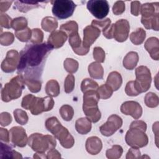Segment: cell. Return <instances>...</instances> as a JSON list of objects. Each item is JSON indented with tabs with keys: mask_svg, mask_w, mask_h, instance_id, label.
Wrapping results in <instances>:
<instances>
[{
	"mask_svg": "<svg viewBox=\"0 0 159 159\" xmlns=\"http://www.w3.org/2000/svg\"><path fill=\"white\" fill-rule=\"evenodd\" d=\"M159 12V3L158 2L152 3H145L141 5L140 14L142 17L147 18L158 16Z\"/></svg>",
	"mask_w": 159,
	"mask_h": 159,
	"instance_id": "ffe728a7",
	"label": "cell"
},
{
	"mask_svg": "<svg viewBox=\"0 0 159 159\" xmlns=\"http://www.w3.org/2000/svg\"><path fill=\"white\" fill-rule=\"evenodd\" d=\"M24 80L25 85L32 93H37L40 91L42 88V83L40 80L35 79H24Z\"/></svg>",
	"mask_w": 159,
	"mask_h": 159,
	"instance_id": "74e56055",
	"label": "cell"
},
{
	"mask_svg": "<svg viewBox=\"0 0 159 159\" xmlns=\"http://www.w3.org/2000/svg\"><path fill=\"white\" fill-rule=\"evenodd\" d=\"M1 149H0V159L4 158H15L19 159L22 158L21 154L16 150H13L12 147L9 145L7 143H3L1 142Z\"/></svg>",
	"mask_w": 159,
	"mask_h": 159,
	"instance_id": "44dd1931",
	"label": "cell"
},
{
	"mask_svg": "<svg viewBox=\"0 0 159 159\" xmlns=\"http://www.w3.org/2000/svg\"><path fill=\"white\" fill-rule=\"evenodd\" d=\"M139 60V57L136 52L131 51L126 54L122 61L123 66L129 70H132L137 66Z\"/></svg>",
	"mask_w": 159,
	"mask_h": 159,
	"instance_id": "cb8c5ba5",
	"label": "cell"
},
{
	"mask_svg": "<svg viewBox=\"0 0 159 159\" xmlns=\"http://www.w3.org/2000/svg\"><path fill=\"white\" fill-rule=\"evenodd\" d=\"M153 131L155 134V137H156V145L158 147V142H157V140H158V122H156L153 124Z\"/></svg>",
	"mask_w": 159,
	"mask_h": 159,
	"instance_id": "6125c7cd",
	"label": "cell"
},
{
	"mask_svg": "<svg viewBox=\"0 0 159 159\" xmlns=\"http://www.w3.org/2000/svg\"><path fill=\"white\" fill-rule=\"evenodd\" d=\"M125 92L129 96H137L140 94L135 88L134 81H130L126 84Z\"/></svg>",
	"mask_w": 159,
	"mask_h": 159,
	"instance_id": "681fc988",
	"label": "cell"
},
{
	"mask_svg": "<svg viewBox=\"0 0 159 159\" xmlns=\"http://www.w3.org/2000/svg\"><path fill=\"white\" fill-rule=\"evenodd\" d=\"M146 37V32L143 28H139L135 31L132 32L130 35V40L131 42L135 45H139L142 44Z\"/></svg>",
	"mask_w": 159,
	"mask_h": 159,
	"instance_id": "f546056e",
	"label": "cell"
},
{
	"mask_svg": "<svg viewBox=\"0 0 159 159\" xmlns=\"http://www.w3.org/2000/svg\"><path fill=\"white\" fill-rule=\"evenodd\" d=\"M46 157L47 159H52V158H61V155L60 153L55 150V148L52 149L47 152L46 154Z\"/></svg>",
	"mask_w": 159,
	"mask_h": 159,
	"instance_id": "91938a15",
	"label": "cell"
},
{
	"mask_svg": "<svg viewBox=\"0 0 159 159\" xmlns=\"http://www.w3.org/2000/svg\"><path fill=\"white\" fill-rule=\"evenodd\" d=\"M144 102L147 107L150 108H155L159 104L158 96L153 92H149L145 96Z\"/></svg>",
	"mask_w": 159,
	"mask_h": 159,
	"instance_id": "d6a6232c",
	"label": "cell"
},
{
	"mask_svg": "<svg viewBox=\"0 0 159 159\" xmlns=\"http://www.w3.org/2000/svg\"><path fill=\"white\" fill-rule=\"evenodd\" d=\"M85 148L88 153L93 155H97L102 150V141L99 137L96 136L89 137L86 141Z\"/></svg>",
	"mask_w": 159,
	"mask_h": 159,
	"instance_id": "d6986e66",
	"label": "cell"
},
{
	"mask_svg": "<svg viewBox=\"0 0 159 159\" xmlns=\"http://www.w3.org/2000/svg\"><path fill=\"white\" fill-rule=\"evenodd\" d=\"M15 120L20 125H25L29 120L27 112L20 109H16L13 112Z\"/></svg>",
	"mask_w": 159,
	"mask_h": 159,
	"instance_id": "d590c367",
	"label": "cell"
},
{
	"mask_svg": "<svg viewBox=\"0 0 159 159\" xmlns=\"http://www.w3.org/2000/svg\"><path fill=\"white\" fill-rule=\"evenodd\" d=\"M106 84L112 89L113 91H117L122 84L121 75L117 71L111 72L107 78Z\"/></svg>",
	"mask_w": 159,
	"mask_h": 159,
	"instance_id": "603a6c76",
	"label": "cell"
},
{
	"mask_svg": "<svg viewBox=\"0 0 159 159\" xmlns=\"http://www.w3.org/2000/svg\"><path fill=\"white\" fill-rule=\"evenodd\" d=\"M45 90L48 96L51 97H57L60 94V85L57 81L55 80H50L46 83Z\"/></svg>",
	"mask_w": 159,
	"mask_h": 159,
	"instance_id": "f1b7e54d",
	"label": "cell"
},
{
	"mask_svg": "<svg viewBox=\"0 0 159 159\" xmlns=\"http://www.w3.org/2000/svg\"><path fill=\"white\" fill-rule=\"evenodd\" d=\"M87 9L98 19H104L109 12V5L105 0H90L87 2Z\"/></svg>",
	"mask_w": 159,
	"mask_h": 159,
	"instance_id": "9c48e42d",
	"label": "cell"
},
{
	"mask_svg": "<svg viewBox=\"0 0 159 159\" xmlns=\"http://www.w3.org/2000/svg\"><path fill=\"white\" fill-rule=\"evenodd\" d=\"M68 38V35L63 31L55 30L49 35L47 43L51 45L53 48H59L65 43Z\"/></svg>",
	"mask_w": 159,
	"mask_h": 159,
	"instance_id": "e0dca14e",
	"label": "cell"
},
{
	"mask_svg": "<svg viewBox=\"0 0 159 159\" xmlns=\"http://www.w3.org/2000/svg\"><path fill=\"white\" fill-rule=\"evenodd\" d=\"M144 47L153 60L157 61L159 60V40L158 38L155 37L148 38L145 42Z\"/></svg>",
	"mask_w": 159,
	"mask_h": 159,
	"instance_id": "ac0fdd59",
	"label": "cell"
},
{
	"mask_svg": "<svg viewBox=\"0 0 159 159\" xmlns=\"http://www.w3.org/2000/svg\"><path fill=\"white\" fill-rule=\"evenodd\" d=\"M43 40V32L41 29L35 28L32 29V36L30 40L31 43L39 44L42 43Z\"/></svg>",
	"mask_w": 159,
	"mask_h": 159,
	"instance_id": "ee69618b",
	"label": "cell"
},
{
	"mask_svg": "<svg viewBox=\"0 0 159 159\" xmlns=\"http://www.w3.org/2000/svg\"><path fill=\"white\" fill-rule=\"evenodd\" d=\"M125 9V2L122 1H116L112 7V12L114 15H120L122 14Z\"/></svg>",
	"mask_w": 159,
	"mask_h": 159,
	"instance_id": "816d5d0a",
	"label": "cell"
},
{
	"mask_svg": "<svg viewBox=\"0 0 159 159\" xmlns=\"http://www.w3.org/2000/svg\"><path fill=\"white\" fill-rule=\"evenodd\" d=\"M12 19L7 14H1L0 16V25L1 27L6 29L12 28Z\"/></svg>",
	"mask_w": 159,
	"mask_h": 159,
	"instance_id": "f907efd6",
	"label": "cell"
},
{
	"mask_svg": "<svg viewBox=\"0 0 159 159\" xmlns=\"http://www.w3.org/2000/svg\"><path fill=\"white\" fill-rule=\"evenodd\" d=\"M25 80L22 76L18 75L5 84L1 89V99L5 102L17 99L22 94L25 88Z\"/></svg>",
	"mask_w": 159,
	"mask_h": 159,
	"instance_id": "7a4b0ae2",
	"label": "cell"
},
{
	"mask_svg": "<svg viewBox=\"0 0 159 159\" xmlns=\"http://www.w3.org/2000/svg\"><path fill=\"white\" fill-rule=\"evenodd\" d=\"M125 140L129 146L137 148L145 147L148 143V138L145 132L135 127H129V130L126 132Z\"/></svg>",
	"mask_w": 159,
	"mask_h": 159,
	"instance_id": "8992f818",
	"label": "cell"
},
{
	"mask_svg": "<svg viewBox=\"0 0 159 159\" xmlns=\"http://www.w3.org/2000/svg\"><path fill=\"white\" fill-rule=\"evenodd\" d=\"M68 36V42L73 51L78 49L82 46V42L78 32L72 33Z\"/></svg>",
	"mask_w": 159,
	"mask_h": 159,
	"instance_id": "f35d334b",
	"label": "cell"
},
{
	"mask_svg": "<svg viewBox=\"0 0 159 159\" xmlns=\"http://www.w3.org/2000/svg\"><path fill=\"white\" fill-rule=\"evenodd\" d=\"M114 24H111V25L104 32H102L103 35L108 39H114Z\"/></svg>",
	"mask_w": 159,
	"mask_h": 159,
	"instance_id": "680465c9",
	"label": "cell"
},
{
	"mask_svg": "<svg viewBox=\"0 0 159 159\" xmlns=\"http://www.w3.org/2000/svg\"><path fill=\"white\" fill-rule=\"evenodd\" d=\"M122 119L116 114L110 116L106 123L99 127L101 134L106 137L112 135L122 125Z\"/></svg>",
	"mask_w": 159,
	"mask_h": 159,
	"instance_id": "30bf717a",
	"label": "cell"
},
{
	"mask_svg": "<svg viewBox=\"0 0 159 159\" xmlns=\"http://www.w3.org/2000/svg\"><path fill=\"white\" fill-rule=\"evenodd\" d=\"M136 79L134 81L137 90L140 94L146 92L151 86V72L146 66H139L135 69Z\"/></svg>",
	"mask_w": 159,
	"mask_h": 159,
	"instance_id": "52a82bcc",
	"label": "cell"
},
{
	"mask_svg": "<svg viewBox=\"0 0 159 159\" xmlns=\"http://www.w3.org/2000/svg\"><path fill=\"white\" fill-rule=\"evenodd\" d=\"M90 76L93 79L102 80L104 76V69L102 66L97 61L90 63L88 68Z\"/></svg>",
	"mask_w": 159,
	"mask_h": 159,
	"instance_id": "484cf974",
	"label": "cell"
},
{
	"mask_svg": "<svg viewBox=\"0 0 159 159\" xmlns=\"http://www.w3.org/2000/svg\"><path fill=\"white\" fill-rule=\"evenodd\" d=\"M111 24V20L109 18H106L104 20H93L91 25L98 28L101 31L104 32L106 30Z\"/></svg>",
	"mask_w": 159,
	"mask_h": 159,
	"instance_id": "7dc6e473",
	"label": "cell"
},
{
	"mask_svg": "<svg viewBox=\"0 0 159 159\" xmlns=\"http://www.w3.org/2000/svg\"><path fill=\"white\" fill-rule=\"evenodd\" d=\"M123 153V148L120 145H114L112 148L107 149L106 152V157L109 159H118L121 157Z\"/></svg>",
	"mask_w": 159,
	"mask_h": 159,
	"instance_id": "1f68e13d",
	"label": "cell"
},
{
	"mask_svg": "<svg viewBox=\"0 0 159 159\" xmlns=\"http://www.w3.org/2000/svg\"><path fill=\"white\" fill-rule=\"evenodd\" d=\"M130 127H135V128H138L139 129L142 130L143 131L145 132L147 130V124L146 123L143 121V120H136L133 121L130 125Z\"/></svg>",
	"mask_w": 159,
	"mask_h": 159,
	"instance_id": "6f0895ef",
	"label": "cell"
},
{
	"mask_svg": "<svg viewBox=\"0 0 159 159\" xmlns=\"http://www.w3.org/2000/svg\"><path fill=\"white\" fill-rule=\"evenodd\" d=\"M10 140L16 146L24 147L28 142V138L25 130L20 126L12 127L9 130Z\"/></svg>",
	"mask_w": 159,
	"mask_h": 159,
	"instance_id": "4fadbf2b",
	"label": "cell"
},
{
	"mask_svg": "<svg viewBox=\"0 0 159 159\" xmlns=\"http://www.w3.org/2000/svg\"><path fill=\"white\" fill-rule=\"evenodd\" d=\"M20 61V54L16 50H11L6 53L1 63V68L4 73H12L17 69Z\"/></svg>",
	"mask_w": 159,
	"mask_h": 159,
	"instance_id": "8fae6325",
	"label": "cell"
},
{
	"mask_svg": "<svg viewBox=\"0 0 159 159\" xmlns=\"http://www.w3.org/2000/svg\"><path fill=\"white\" fill-rule=\"evenodd\" d=\"M55 102L51 96L39 98L34 96L29 110L32 114L37 116L43 112H47L52 110L54 106Z\"/></svg>",
	"mask_w": 159,
	"mask_h": 159,
	"instance_id": "ba28073f",
	"label": "cell"
},
{
	"mask_svg": "<svg viewBox=\"0 0 159 159\" xmlns=\"http://www.w3.org/2000/svg\"><path fill=\"white\" fill-rule=\"evenodd\" d=\"M141 4L140 1H132L130 4V12L135 16H138L140 11Z\"/></svg>",
	"mask_w": 159,
	"mask_h": 159,
	"instance_id": "db71d44e",
	"label": "cell"
},
{
	"mask_svg": "<svg viewBox=\"0 0 159 159\" xmlns=\"http://www.w3.org/2000/svg\"><path fill=\"white\" fill-rule=\"evenodd\" d=\"M52 13L60 19H65L71 17L76 7L75 3L71 0L51 1Z\"/></svg>",
	"mask_w": 159,
	"mask_h": 159,
	"instance_id": "5b68a950",
	"label": "cell"
},
{
	"mask_svg": "<svg viewBox=\"0 0 159 159\" xmlns=\"http://www.w3.org/2000/svg\"><path fill=\"white\" fill-rule=\"evenodd\" d=\"M120 109L122 114L126 116H130L134 119H139L142 115V107L136 101H125L122 104Z\"/></svg>",
	"mask_w": 159,
	"mask_h": 159,
	"instance_id": "5bb4252c",
	"label": "cell"
},
{
	"mask_svg": "<svg viewBox=\"0 0 159 159\" xmlns=\"http://www.w3.org/2000/svg\"><path fill=\"white\" fill-rule=\"evenodd\" d=\"M83 106H96L98 105L100 97L96 90L86 91L83 95Z\"/></svg>",
	"mask_w": 159,
	"mask_h": 159,
	"instance_id": "4316f807",
	"label": "cell"
},
{
	"mask_svg": "<svg viewBox=\"0 0 159 159\" xmlns=\"http://www.w3.org/2000/svg\"><path fill=\"white\" fill-rule=\"evenodd\" d=\"M97 92L100 98L102 99H109L113 94L112 89L106 83L99 86L97 89Z\"/></svg>",
	"mask_w": 159,
	"mask_h": 159,
	"instance_id": "7bdbcfd3",
	"label": "cell"
},
{
	"mask_svg": "<svg viewBox=\"0 0 159 159\" xmlns=\"http://www.w3.org/2000/svg\"><path fill=\"white\" fill-rule=\"evenodd\" d=\"M158 16L144 18H141V22L147 29H153L154 30H158Z\"/></svg>",
	"mask_w": 159,
	"mask_h": 159,
	"instance_id": "4dcf8cb0",
	"label": "cell"
},
{
	"mask_svg": "<svg viewBox=\"0 0 159 159\" xmlns=\"http://www.w3.org/2000/svg\"><path fill=\"white\" fill-rule=\"evenodd\" d=\"M14 40V35L9 32L1 33L0 35V43L2 46H9L11 45Z\"/></svg>",
	"mask_w": 159,
	"mask_h": 159,
	"instance_id": "bcb514c9",
	"label": "cell"
},
{
	"mask_svg": "<svg viewBox=\"0 0 159 159\" xmlns=\"http://www.w3.org/2000/svg\"><path fill=\"white\" fill-rule=\"evenodd\" d=\"M27 20L24 17H19L12 19V28L16 31H19L27 27Z\"/></svg>",
	"mask_w": 159,
	"mask_h": 159,
	"instance_id": "60d3db41",
	"label": "cell"
},
{
	"mask_svg": "<svg viewBox=\"0 0 159 159\" xmlns=\"http://www.w3.org/2000/svg\"><path fill=\"white\" fill-rule=\"evenodd\" d=\"M53 49L47 42L27 44L19 53L17 74L24 79L40 80L47 58Z\"/></svg>",
	"mask_w": 159,
	"mask_h": 159,
	"instance_id": "6da1fadb",
	"label": "cell"
},
{
	"mask_svg": "<svg viewBox=\"0 0 159 159\" xmlns=\"http://www.w3.org/2000/svg\"><path fill=\"white\" fill-rule=\"evenodd\" d=\"M83 111L87 118L92 122H98L101 117V113L99 109L98 105L96 106H83Z\"/></svg>",
	"mask_w": 159,
	"mask_h": 159,
	"instance_id": "7402d4cb",
	"label": "cell"
},
{
	"mask_svg": "<svg viewBox=\"0 0 159 159\" xmlns=\"http://www.w3.org/2000/svg\"><path fill=\"white\" fill-rule=\"evenodd\" d=\"M49 1H16L14 9L23 13H25L35 8L44 7Z\"/></svg>",
	"mask_w": 159,
	"mask_h": 159,
	"instance_id": "2e32d148",
	"label": "cell"
},
{
	"mask_svg": "<svg viewBox=\"0 0 159 159\" xmlns=\"http://www.w3.org/2000/svg\"><path fill=\"white\" fill-rule=\"evenodd\" d=\"M12 120L11 115L7 112H3L0 114V124L1 126L9 125Z\"/></svg>",
	"mask_w": 159,
	"mask_h": 159,
	"instance_id": "f5cc1de1",
	"label": "cell"
},
{
	"mask_svg": "<svg viewBox=\"0 0 159 159\" xmlns=\"http://www.w3.org/2000/svg\"><path fill=\"white\" fill-rule=\"evenodd\" d=\"M41 26L45 31L52 33L58 27V21L53 17L47 16L42 20Z\"/></svg>",
	"mask_w": 159,
	"mask_h": 159,
	"instance_id": "83f0119b",
	"label": "cell"
},
{
	"mask_svg": "<svg viewBox=\"0 0 159 159\" xmlns=\"http://www.w3.org/2000/svg\"><path fill=\"white\" fill-rule=\"evenodd\" d=\"M27 143L34 151L45 153L46 152L55 148L57 142L52 135L34 133L29 137Z\"/></svg>",
	"mask_w": 159,
	"mask_h": 159,
	"instance_id": "3957f363",
	"label": "cell"
},
{
	"mask_svg": "<svg viewBox=\"0 0 159 159\" xmlns=\"http://www.w3.org/2000/svg\"><path fill=\"white\" fill-rule=\"evenodd\" d=\"M93 58L98 63H103L105 60L106 55L104 50L99 47H96L93 49Z\"/></svg>",
	"mask_w": 159,
	"mask_h": 159,
	"instance_id": "c3c4849f",
	"label": "cell"
},
{
	"mask_svg": "<svg viewBox=\"0 0 159 159\" xmlns=\"http://www.w3.org/2000/svg\"><path fill=\"white\" fill-rule=\"evenodd\" d=\"M98 88V84L94 80L89 78L84 79L81 84V90L83 93L91 90L97 91Z\"/></svg>",
	"mask_w": 159,
	"mask_h": 159,
	"instance_id": "8d00e7d4",
	"label": "cell"
},
{
	"mask_svg": "<svg viewBox=\"0 0 159 159\" xmlns=\"http://www.w3.org/2000/svg\"><path fill=\"white\" fill-rule=\"evenodd\" d=\"M13 2V1H0V11L1 13L6 12L10 7L11 5Z\"/></svg>",
	"mask_w": 159,
	"mask_h": 159,
	"instance_id": "94428289",
	"label": "cell"
},
{
	"mask_svg": "<svg viewBox=\"0 0 159 159\" xmlns=\"http://www.w3.org/2000/svg\"><path fill=\"white\" fill-rule=\"evenodd\" d=\"M130 24L126 19H119L114 24V39L119 42H123L125 41L129 34Z\"/></svg>",
	"mask_w": 159,
	"mask_h": 159,
	"instance_id": "7c38bea8",
	"label": "cell"
},
{
	"mask_svg": "<svg viewBox=\"0 0 159 159\" xmlns=\"http://www.w3.org/2000/svg\"><path fill=\"white\" fill-rule=\"evenodd\" d=\"M101 30L92 25L86 26L83 29V40L82 45L86 48H89L96 40L99 37Z\"/></svg>",
	"mask_w": 159,
	"mask_h": 159,
	"instance_id": "9a60e30c",
	"label": "cell"
},
{
	"mask_svg": "<svg viewBox=\"0 0 159 159\" xmlns=\"http://www.w3.org/2000/svg\"><path fill=\"white\" fill-rule=\"evenodd\" d=\"M63 66L67 72L70 74H73L76 73L78 70L79 63L73 58H67L63 62Z\"/></svg>",
	"mask_w": 159,
	"mask_h": 159,
	"instance_id": "e575fe53",
	"label": "cell"
},
{
	"mask_svg": "<svg viewBox=\"0 0 159 159\" xmlns=\"http://www.w3.org/2000/svg\"><path fill=\"white\" fill-rule=\"evenodd\" d=\"M140 151L139 148H130L126 154V159H130V158H139L140 157Z\"/></svg>",
	"mask_w": 159,
	"mask_h": 159,
	"instance_id": "11a10c76",
	"label": "cell"
},
{
	"mask_svg": "<svg viewBox=\"0 0 159 159\" xmlns=\"http://www.w3.org/2000/svg\"><path fill=\"white\" fill-rule=\"evenodd\" d=\"M45 125L47 130L59 140L61 145L69 142L73 137L70 134L68 130L61 124L56 117L53 116L48 118L45 122Z\"/></svg>",
	"mask_w": 159,
	"mask_h": 159,
	"instance_id": "277c9868",
	"label": "cell"
},
{
	"mask_svg": "<svg viewBox=\"0 0 159 159\" xmlns=\"http://www.w3.org/2000/svg\"><path fill=\"white\" fill-rule=\"evenodd\" d=\"M91 128V121L87 117H81L76 120L75 129L80 134L86 135L88 134Z\"/></svg>",
	"mask_w": 159,
	"mask_h": 159,
	"instance_id": "d4e9b609",
	"label": "cell"
},
{
	"mask_svg": "<svg viewBox=\"0 0 159 159\" xmlns=\"http://www.w3.org/2000/svg\"><path fill=\"white\" fill-rule=\"evenodd\" d=\"M60 29L65 32L67 35H69L72 33L78 31V25L76 22L73 20H70L62 24L60 26Z\"/></svg>",
	"mask_w": 159,
	"mask_h": 159,
	"instance_id": "ab89813d",
	"label": "cell"
},
{
	"mask_svg": "<svg viewBox=\"0 0 159 159\" xmlns=\"http://www.w3.org/2000/svg\"><path fill=\"white\" fill-rule=\"evenodd\" d=\"M61 118L65 121H70L74 116V110L73 107L68 105H63L59 110Z\"/></svg>",
	"mask_w": 159,
	"mask_h": 159,
	"instance_id": "836d02e7",
	"label": "cell"
},
{
	"mask_svg": "<svg viewBox=\"0 0 159 159\" xmlns=\"http://www.w3.org/2000/svg\"><path fill=\"white\" fill-rule=\"evenodd\" d=\"M15 36L22 42H27L30 40L32 36V30L28 27L24 29L15 32Z\"/></svg>",
	"mask_w": 159,
	"mask_h": 159,
	"instance_id": "b9f144b4",
	"label": "cell"
},
{
	"mask_svg": "<svg viewBox=\"0 0 159 159\" xmlns=\"http://www.w3.org/2000/svg\"><path fill=\"white\" fill-rule=\"evenodd\" d=\"M0 140L1 142L4 143H9L10 140V135L9 132L6 129L2 127L0 128Z\"/></svg>",
	"mask_w": 159,
	"mask_h": 159,
	"instance_id": "9f6ffc18",
	"label": "cell"
},
{
	"mask_svg": "<svg viewBox=\"0 0 159 159\" xmlns=\"http://www.w3.org/2000/svg\"><path fill=\"white\" fill-rule=\"evenodd\" d=\"M75 78L73 75L69 74L67 75L64 82V91L66 93H71L75 88Z\"/></svg>",
	"mask_w": 159,
	"mask_h": 159,
	"instance_id": "f6af8a7d",
	"label": "cell"
}]
</instances>
